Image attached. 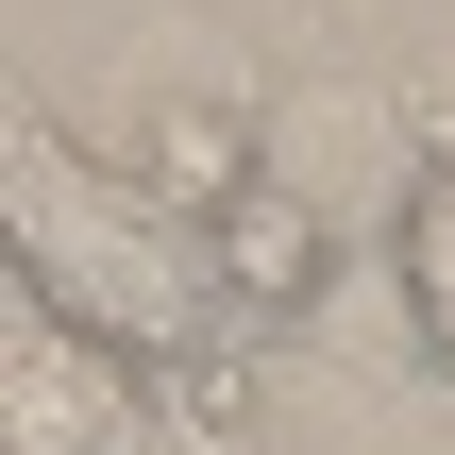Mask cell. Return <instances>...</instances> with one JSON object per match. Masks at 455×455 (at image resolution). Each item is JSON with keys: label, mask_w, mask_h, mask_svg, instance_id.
<instances>
[{"label": "cell", "mask_w": 455, "mask_h": 455, "mask_svg": "<svg viewBox=\"0 0 455 455\" xmlns=\"http://www.w3.org/2000/svg\"><path fill=\"white\" fill-rule=\"evenodd\" d=\"M0 270H17L34 321L101 338V355H135V371H186V355L236 321L220 270H203V236L152 220L101 152H68V135L17 118V101H0Z\"/></svg>", "instance_id": "obj_1"}, {"label": "cell", "mask_w": 455, "mask_h": 455, "mask_svg": "<svg viewBox=\"0 0 455 455\" xmlns=\"http://www.w3.org/2000/svg\"><path fill=\"white\" fill-rule=\"evenodd\" d=\"M152 439V371L68 338V321H0V455H135Z\"/></svg>", "instance_id": "obj_2"}, {"label": "cell", "mask_w": 455, "mask_h": 455, "mask_svg": "<svg viewBox=\"0 0 455 455\" xmlns=\"http://www.w3.org/2000/svg\"><path fill=\"white\" fill-rule=\"evenodd\" d=\"M203 270H220V304H253V321H270V304H304V287H321V220L253 169V186L203 220Z\"/></svg>", "instance_id": "obj_3"}, {"label": "cell", "mask_w": 455, "mask_h": 455, "mask_svg": "<svg viewBox=\"0 0 455 455\" xmlns=\"http://www.w3.org/2000/svg\"><path fill=\"white\" fill-rule=\"evenodd\" d=\"M388 287H405V338L455 371V135L405 169V220H388Z\"/></svg>", "instance_id": "obj_4"}]
</instances>
